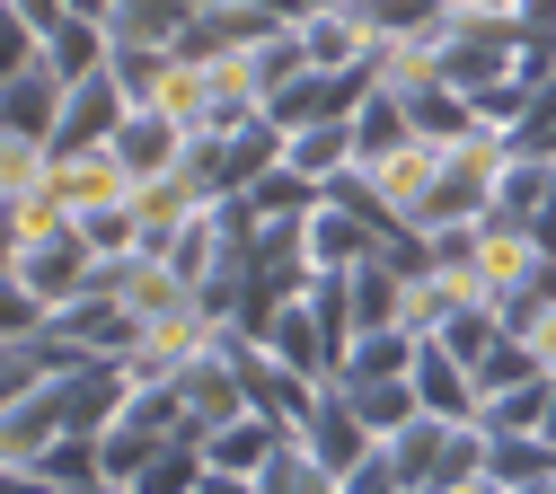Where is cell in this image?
Wrapping results in <instances>:
<instances>
[{
  "label": "cell",
  "mask_w": 556,
  "mask_h": 494,
  "mask_svg": "<svg viewBox=\"0 0 556 494\" xmlns=\"http://www.w3.org/2000/svg\"><path fill=\"white\" fill-rule=\"evenodd\" d=\"M521 53V10H451L442 18V80L451 89H485V80H504Z\"/></svg>",
  "instance_id": "1"
},
{
  "label": "cell",
  "mask_w": 556,
  "mask_h": 494,
  "mask_svg": "<svg viewBox=\"0 0 556 494\" xmlns=\"http://www.w3.org/2000/svg\"><path fill=\"white\" fill-rule=\"evenodd\" d=\"M10 282L45 292L53 309H72V301H89V292H98V248H89V239H80V221H72V230L45 239V248H10Z\"/></svg>",
  "instance_id": "2"
},
{
  "label": "cell",
  "mask_w": 556,
  "mask_h": 494,
  "mask_svg": "<svg viewBox=\"0 0 556 494\" xmlns=\"http://www.w3.org/2000/svg\"><path fill=\"white\" fill-rule=\"evenodd\" d=\"M274 27H283V18H274L265 10V0H194V18L177 27V53H194V62H222V53H256Z\"/></svg>",
  "instance_id": "3"
},
{
  "label": "cell",
  "mask_w": 556,
  "mask_h": 494,
  "mask_svg": "<svg viewBox=\"0 0 556 494\" xmlns=\"http://www.w3.org/2000/svg\"><path fill=\"white\" fill-rule=\"evenodd\" d=\"M62 98H72V80L53 71V53L18 62V71H0V132H62Z\"/></svg>",
  "instance_id": "4"
},
{
  "label": "cell",
  "mask_w": 556,
  "mask_h": 494,
  "mask_svg": "<svg viewBox=\"0 0 556 494\" xmlns=\"http://www.w3.org/2000/svg\"><path fill=\"white\" fill-rule=\"evenodd\" d=\"M301 442L344 477V468H354V459H371L380 451V433H371V423L354 415V397H344V380H318V397H309V415H301Z\"/></svg>",
  "instance_id": "5"
},
{
  "label": "cell",
  "mask_w": 556,
  "mask_h": 494,
  "mask_svg": "<svg viewBox=\"0 0 556 494\" xmlns=\"http://www.w3.org/2000/svg\"><path fill=\"white\" fill-rule=\"evenodd\" d=\"M132 177L124 160H115V141H89V151H53V194L72 203V221L80 212H98V203H132Z\"/></svg>",
  "instance_id": "6"
},
{
  "label": "cell",
  "mask_w": 556,
  "mask_h": 494,
  "mask_svg": "<svg viewBox=\"0 0 556 494\" xmlns=\"http://www.w3.org/2000/svg\"><path fill=\"white\" fill-rule=\"evenodd\" d=\"M124 115H132V98H124V80H115V71H98V80H72L53 151H89V141H115V124H124Z\"/></svg>",
  "instance_id": "7"
},
{
  "label": "cell",
  "mask_w": 556,
  "mask_h": 494,
  "mask_svg": "<svg viewBox=\"0 0 556 494\" xmlns=\"http://www.w3.org/2000/svg\"><path fill=\"white\" fill-rule=\"evenodd\" d=\"M363 98H371V71H318V62H309L301 80H292L283 98H274V115H283V124L301 132V124H327V115H354Z\"/></svg>",
  "instance_id": "8"
},
{
  "label": "cell",
  "mask_w": 556,
  "mask_h": 494,
  "mask_svg": "<svg viewBox=\"0 0 556 494\" xmlns=\"http://www.w3.org/2000/svg\"><path fill=\"white\" fill-rule=\"evenodd\" d=\"M468 301H477V292H468V274H451V265H406L397 327H406V335H442V327H451Z\"/></svg>",
  "instance_id": "9"
},
{
  "label": "cell",
  "mask_w": 556,
  "mask_h": 494,
  "mask_svg": "<svg viewBox=\"0 0 556 494\" xmlns=\"http://www.w3.org/2000/svg\"><path fill=\"white\" fill-rule=\"evenodd\" d=\"M415 397H425V415H451V423H477V406H485L477 371L451 344H433V335H425V353H415Z\"/></svg>",
  "instance_id": "10"
},
{
  "label": "cell",
  "mask_w": 556,
  "mask_h": 494,
  "mask_svg": "<svg viewBox=\"0 0 556 494\" xmlns=\"http://www.w3.org/2000/svg\"><path fill=\"white\" fill-rule=\"evenodd\" d=\"M115 160H124L132 177H160V168H177V160H186V124H177L168 106H132V115L115 124Z\"/></svg>",
  "instance_id": "11"
},
{
  "label": "cell",
  "mask_w": 556,
  "mask_h": 494,
  "mask_svg": "<svg viewBox=\"0 0 556 494\" xmlns=\"http://www.w3.org/2000/svg\"><path fill=\"white\" fill-rule=\"evenodd\" d=\"M283 141H292V124L274 115V106H265V115H248L239 132H222V186H230V194H248L265 168H283Z\"/></svg>",
  "instance_id": "12"
},
{
  "label": "cell",
  "mask_w": 556,
  "mask_h": 494,
  "mask_svg": "<svg viewBox=\"0 0 556 494\" xmlns=\"http://www.w3.org/2000/svg\"><path fill=\"white\" fill-rule=\"evenodd\" d=\"M363 151H354V115H327V124H301L292 141H283V168H301L309 186H336L344 168H354Z\"/></svg>",
  "instance_id": "13"
},
{
  "label": "cell",
  "mask_w": 556,
  "mask_h": 494,
  "mask_svg": "<svg viewBox=\"0 0 556 494\" xmlns=\"http://www.w3.org/2000/svg\"><path fill=\"white\" fill-rule=\"evenodd\" d=\"M380 248H389V239L363 221L354 203H336V194H327V203L309 212V265H363V256H380Z\"/></svg>",
  "instance_id": "14"
},
{
  "label": "cell",
  "mask_w": 556,
  "mask_h": 494,
  "mask_svg": "<svg viewBox=\"0 0 556 494\" xmlns=\"http://www.w3.org/2000/svg\"><path fill=\"white\" fill-rule=\"evenodd\" d=\"M451 433H459L451 415H415V423H397V433H389L380 451H389V468H397L415 494H425V485L442 477V459H451Z\"/></svg>",
  "instance_id": "15"
},
{
  "label": "cell",
  "mask_w": 556,
  "mask_h": 494,
  "mask_svg": "<svg viewBox=\"0 0 556 494\" xmlns=\"http://www.w3.org/2000/svg\"><path fill=\"white\" fill-rule=\"evenodd\" d=\"M62 442V415H53V389H27V397H0V459H45Z\"/></svg>",
  "instance_id": "16"
},
{
  "label": "cell",
  "mask_w": 556,
  "mask_h": 494,
  "mask_svg": "<svg viewBox=\"0 0 556 494\" xmlns=\"http://www.w3.org/2000/svg\"><path fill=\"white\" fill-rule=\"evenodd\" d=\"M274 442H283V423H274V415H230V423H213V433H203V459H213V468H239V477H256L265 459H274Z\"/></svg>",
  "instance_id": "17"
},
{
  "label": "cell",
  "mask_w": 556,
  "mask_h": 494,
  "mask_svg": "<svg viewBox=\"0 0 556 494\" xmlns=\"http://www.w3.org/2000/svg\"><path fill=\"white\" fill-rule=\"evenodd\" d=\"M415 353H425V335H406V327H363L354 344H344V371H336V380H406Z\"/></svg>",
  "instance_id": "18"
},
{
  "label": "cell",
  "mask_w": 556,
  "mask_h": 494,
  "mask_svg": "<svg viewBox=\"0 0 556 494\" xmlns=\"http://www.w3.org/2000/svg\"><path fill=\"white\" fill-rule=\"evenodd\" d=\"M547 212H556V168H547V160H530V151H513V168H504V186H495V221L539 230Z\"/></svg>",
  "instance_id": "19"
},
{
  "label": "cell",
  "mask_w": 556,
  "mask_h": 494,
  "mask_svg": "<svg viewBox=\"0 0 556 494\" xmlns=\"http://www.w3.org/2000/svg\"><path fill=\"white\" fill-rule=\"evenodd\" d=\"M256 485H265V494H344V477H336V468H327L301 433H283V442H274V459L256 468Z\"/></svg>",
  "instance_id": "20"
},
{
  "label": "cell",
  "mask_w": 556,
  "mask_h": 494,
  "mask_svg": "<svg viewBox=\"0 0 556 494\" xmlns=\"http://www.w3.org/2000/svg\"><path fill=\"white\" fill-rule=\"evenodd\" d=\"M0 230H10V248H45V239L72 230V203H62L53 186H36V194H0Z\"/></svg>",
  "instance_id": "21"
},
{
  "label": "cell",
  "mask_w": 556,
  "mask_h": 494,
  "mask_svg": "<svg viewBox=\"0 0 556 494\" xmlns=\"http://www.w3.org/2000/svg\"><path fill=\"white\" fill-rule=\"evenodd\" d=\"M344 397H354V415L371 423L380 442L397 433V423H415V415H425V397H415V371H406V380H344Z\"/></svg>",
  "instance_id": "22"
},
{
  "label": "cell",
  "mask_w": 556,
  "mask_h": 494,
  "mask_svg": "<svg viewBox=\"0 0 556 494\" xmlns=\"http://www.w3.org/2000/svg\"><path fill=\"white\" fill-rule=\"evenodd\" d=\"M203 477H213L203 442H194V433H177V442H160V451H151V468L132 477V485H142V494H203Z\"/></svg>",
  "instance_id": "23"
},
{
  "label": "cell",
  "mask_w": 556,
  "mask_h": 494,
  "mask_svg": "<svg viewBox=\"0 0 556 494\" xmlns=\"http://www.w3.org/2000/svg\"><path fill=\"white\" fill-rule=\"evenodd\" d=\"M45 53H53V71H62V80H98V71L115 62V27H106V18H72V27L45 45Z\"/></svg>",
  "instance_id": "24"
},
{
  "label": "cell",
  "mask_w": 556,
  "mask_h": 494,
  "mask_svg": "<svg viewBox=\"0 0 556 494\" xmlns=\"http://www.w3.org/2000/svg\"><path fill=\"white\" fill-rule=\"evenodd\" d=\"M415 132V115H406V98H389V89H371L363 106H354V151H363V168L371 160H389L397 141Z\"/></svg>",
  "instance_id": "25"
},
{
  "label": "cell",
  "mask_w": 556,
  "mask_h": 494,
  "mask_svg": "<svg viewBox=\"0 0 556 494\" xmlns=\"http://www.w3.org/2000/svg\"><path fill=\"white\" fill-rule=\"evenodd\" d=\"M485 468L504 485H539V477H556V442L547 433H485Z\"/></svg>",
  "instance_id": "26"
},
{
  "label": "cell",
  "mask_w": 556,
  "mask_h": 494,
  "mask_svg": "<svg viewBox=\"0 0 556 494\" xmlns=\"http://www.w3.org/2000/svg\"><path fill=\"white\" fill-rule=\"evenodd\" d=\"M248 71H256V89H265V106H274V98H283V89L301 80V71H309V45H301V27H274V36L248 53Z\"/></svg>",
  "instance_id": "27"
},
{
  "label": "cell",
  "mask_w": 556,
  "mask_h": 494,
  "mask_svg": "<svg viewBox=\"0 0 556 494\" xmlns=\"http://www.w3.org/2000/svg\"><path fill=\"white\" fill-rule=\"evenodd\" d=\"M477 423H485V433H539V423H547V371L521 380V389H495L477 406Z\"/></svg>",
  "instance_id": "28"
},
{
  "label": "cell",
  "mask_w": 556,
  "mask_h": 494,
  "mask_svg": "<svg viewBox=\"0 0 556 494\" xmlns=\"http://www.w3.org/2000/svg\"><path fill=\"white\" fill-rule=\"evenodd\" d=\"M186 18H194V0H106V27H115V36H160V45H177Z\"/></svg>",
  "instance_id": "29"
},
{
  "label": "cell",
  "mask_w": 556,
  "mask_h": 494,
  "mask_svg": "<svg viewBox=\"0 0 556 494\" xmlns=\"http://www.w3.org/2000/svg\"><path fill=\"white\" fill-rule=\"evenodd\" d=\"M521 380H539V353H530L521 327H504L495 344H485V363H477V389L495 397V389H521Z\"/></svg>",
  "instance_id": "30"
},
{
  "label": "cell",
  "mask_w": 556,
  "mask_h": 494,
  "mask_svg": "<svg viewBox=\"0 0 556 494\" xmlns=\"http://www.w3.org/2000/svg\"><path fill=\"white\" fill-rule=\"evenodd\" d=\"M513 327L530 335V353H539V371L556 380V292H539V301H530V309H521Z\"/></svg>",
  "instance_id": "31"
},
{
  "label": "cell",
  "mask_w": 556,
  "mask_h": 494,
  "mask_svg": "<svg viewBox=\"0 0 556 494\" xmlns=\"http://www.w3.org/2000/svg\"><path fill=\"white\" fill-rule=\"evenodd\" d=\"M344 494H415V485L389 468V451H371V459H354V468H344Z\"/></svg>",
  "instance_id": "32"
},
{
  "label": "cell",
  "mask_w": 556,
  "mask_h": 494,
  "mask_svg": "<svg viewBox=\"0 0 556 494\" xmlns=\"http://www.w3.org/2000/svg\"><path fill=\"white\" fill-rule=\"evenodd\" d=\"M0 10H10V18H18V27H36V36H45V45H53V36H62V27H72V10H62V0H0Z\"/></svg>",
  "instance_id": "33"
},
{
  "label": "cell",
  "mask_w": 556,
  "mask_h": 494,
  "mask_svg": "<svg viewBox=\"0 0 556 494\" xmlns=\"http://www.w3.org/2000/svg\"><path fill=\"white\" fill-rule=\"evenodd\" d=\"M425 494H513L495 468H468V477H442V485H425Z\"/></svg>",
  "instance_id": "34"
},
{
  "label": "cell",
  "mask_w": 556,
  "mask_h": 494,
  "mask_svg": "<svg viewBox=\"0 0 556 494\" xmlns=\"http://www.w3.org/2000/svg\"><path fill=\"white\" fill-rule=\"evenodd\" d=\"M72 494H142V485H124V477H89V485H72Z\"/></svg>",
  "instance_id": "35"
},
{
  "label": "cell",
  "mask_w": 556,
  "mask_h": 494,
  "mask_svg": "<svg viewBox=\"0 0 556 494\" xmlns=\"http://www.w3.org/2000/svg\"><path fill=\"white\" fill-rule=\"evenodd\" d=\"M451 10H521V0H451Z\"/></svg>",
  "instance_id": "36"
},
{
  "label": "cell",
  "mask_w": 556,
  "mask_h": 494,
  "mask_svg": "<svg viewBox=\"0 0 556 494\" xmlns=\"http://www.w3.org/2000/svg\"><path fill=\"white\" fill-rule=\"evenodd\" d=\"M539 433H547V442H556V380H547V423H539Z\"/></svg>",
  "instance_id": "37"
},
{
  "label": "cell",
  "mask_w": 556,
  "mask_h": 494,
  "mask_svg": "<svg viewBox=\"0 0 556 494\" xmlns=\"http://www.w3.org/2000/svg\"><path fill=\"white\" fill-rule=\"evenodd\" d=\"M547 494H556V485H547Z\"/></svg>",
  "instance_id": "38"
}]
</instances>
